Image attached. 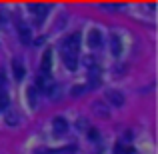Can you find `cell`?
<instances>
[{
    "label": "cell",
    "instance_id": "cell-1",
    "mask_svg": "<svg viewBox=\"0 0 158 154\" xmlns=\"http://www.w3.org/2000/svg\"><path fill=\"white\" fill-rule=\"evenodd\" d=\"M62 50L78 54V50H80V34H78V32H72L70 36H66L64 42H62Z\"/></svg>",
    "mask_w": 158,
    "mask_h": 154
},
{
    "label": "cell",
    "instance_id": "cell-2",
    "mask_svg": "<svg viewBox=\"0 0 158 154\" xmlns=\"http://www.w3.org/2000/svg\"><path fill=\"white\" fill-rule=\"evenodd\" d=\"M62 60H64V64H66L68 70H76L78 68V54L64 50V52H62Z\"/></svg>",
    "mask_w": 158,
    "mask_h": 154
},
{
    "label": "cell",
    "instance_id": "cell-3",
    "mask_svg": "<svg viewBox=\"0 0 158 154\" xmlns=\"http://www.w3.org/2000/svg\"><path fill=\"white\" fill-rule=\"evenodd\" d=\"M52 130H54V134L56 136H60V134H66V130H68V122H66L64 118H54L52 120Z\"/></svg>",
    "mask_w": 158,
    "mask_h": 154
},
{
    "label": "cell",
    "instance_id": "cell-4",
    "mask_svg": "<svg viewBox=\"0 0 158 154\" xmlns=\"http://www.w3.org/2000/svg\"><path fill=\"white\" fill-rule=\"evenodd\" d=\"M106 98H108V104H112V106H122L124 104V96H122V92H118V90H108Z\"/></svg>",
    "mask_w": 158,
    "mask_h": 154
},
{
    "label": "cell",
    "instance_id": "cell-5",
    "mask_svg": "<svg viewBox=\"0 0 158 154\" xmlns=\"http://www.w3.org/2000/svg\"><path fill=\"white\" fill-rule=\"evenodd\" d=\"M30 10L34 12L36 22H42V18L48 14V6H46V4H32V6H30Z\"/></svg>",
    "mask_w": 158,
    "mask_h": 154
},
{
    "label": "cell",
    "instance_id": "cell-6",
    "mask_svg": "<svg viewBox=\"0 0 158 154\" xmlns=\"http://www.w3.org/2000/svg\"><path fill=\"white\" fill-rule=\"evenodd\" d=\"M88 44H90V48H98L102 44V34H100V30H90L88 32Z\"/></svg>",
    "mask_w": 158,
    "mask_h": 154
},
{
    "label": "cell",
    "instance_id": "cell-7",
    "mask_svg": "<svg viewBox=\"0 0 158 154\" xmlns=\"http://www.w3.org/2000/svg\"><path fill=\"white\" fill-rule=\"evenodd\" d=\"M40 68H42V72H44V74H48V72H50V68H52V52H50V50H46V52H44V56H42V64H40Z\"/></svg>",
    "mask_w": 158,
    "mask_h": 154
},
{
    "label": "cell",
    "instance_id": "cell-8",
    "mask_svg": "<svg viewBox=\"0 0 158 154\" xmlns=\"http://www.w3.org/2000/svg\"><path fill=\"white\" fill-rule=\"evenodd\" d=\"M92 110L96 112V114L100 116V118H106V116H108V112H110V110H108V106H106V104L102 102V100L94 102V104H92Z\"/></svg>",
    "mask_w": 158,
    "mask_h": 154
},
{
    "label": "cell",
    "instance_id": "cell-9",
    "mask_svg": "<svg viewBox=\"0 0 158 154\" xmlns=\"http://www.w3.org/2000/svg\"><path fill=\"white\" fill-rule=\"evenodd\" d=\"M110 50L114 56H120V52H122V44H120V38L116 34L110 36Z\"/></svg>",
    "mask_w": 158,
    "mask_h": 154
},
{
    "label": "cell",
    "instance_id": "cell-10",
    "mask_svg": "<svg viewBox=\"0 0 158 154\" xmlns=\"http://www.w3.org/2000/svg\"><path fill=\"white\" fill-rule=\"evenodd\" d=\"M12 72H14L16 80H22L24 78V66H22L20 60H12Z\"/></svg>",
    "mask_w": 158,
    "mask_h": 154
},
{
    "label": "cell",
    "instance_id": "cell-11",
    "mask_svg": "<svg viewBox=\"0 0 158 154\" xmlns=\"http://www.w3.org/2000/svg\"><path fill=\"white\" fill-rule=\"evenodd\" d=\"M18 34H20V40H22L24 44H30V38H32V32L28 26H24V24H20L18 26Z\"/></svg>",
    "mask_w": 158,
    "mask_h": 154
},
{
    "label": "cell",
    "instance_id": "cell-12",
    "mask_svg": "<svg viewBox=\"0 0 158 154\" xmlns=\"http://www.w3.org/2000/svg\"><path fill=\"white\" fill-rule=\"evenodd\" d=\"M114 154H132V150L128 146H124V144H116V148H114Z\"/></svg>",
    "mask_w": 158,
    "mask_h": 154
},
{
    "label": "cell",
    "instance_id": "cell-13",
    "mask_svg": "<svg viewBox=\"0 0 158 154\" xmlns=\"http://www.w3.org/2000/svg\"><path fill=\"white\" fill-rule=\"evenodd\" d=\"M36 94H38V90H36V88L28 90V104H30V106H36Z\"/></svg>",
    "mask_w": 158,
    "mask_h": 154
},
{
    "label": "cell",
    "instance_id": "cell-14",
    "mask_svg": "<svg viewBox=\"0 0 158 154\" xmlns=\"http://www.w3.org/2000/svg\"><path fill=\"white\" fill-rule=\"evenodd\" d=\"M16 122H18L16 114H14V112H8V114H6V124H8V126H12V124H16Z\"/></svg>",
    "mask_w": 158,
    "mask_h": 154
},
{
    "label": "cell",
    "instance_id": "cell-15",
    "mask_svg": "<svg viewBox=\"0 0 158 154\" xmlns=\"http://www.w3.org/2000/svg\"><path fill=\"white\" fill-rule=\"evenodd\" d=\"M6 106H8V96L4 92H0V110H4Z\"/></svg>",
    "mask_w": 158,
    "mask_h": 154
},
{
    "label": "cell",
    "instance_id": "cell-16",
    "mask_svg": "<svg viewBox=\"0 0 158 154\" xmlns=\"http://www.w3.org/2000/svg\"><path fill=\"white\" fill-rule=\"evenodd\" d=\"M86 92V86H76L72 88V96H78V94H84Z\"/></svg>",
    "mask_w": 158,
    "mask_h": 154
},
{
    "label": "cell",
    "instance_id": "cell-17",
    "mask_svg": "<svg viewBox=\"0 0 158 154\" xmlns=\"http://www.w3.org/2000/svg\"><path fill=\"white\" fill-rule=\"evenodd\" d=\"M88 138L90 140H98V130H88Z\"/></svg>",
    "mask_w": 158,
    "mask_h": 154
},
{
    "label": "cell",
    "instance_id": "cell-18",
    "mask_svg": "<svg viewBox=\"0 0 158 154\" xmlns=\"http://www.w3.org/2000/svg\"><path fill=\"white\" fill-rule=\"evenodd\" d=\"M36 154H52V152H46V150H40V152H36Z\"/></svg>",
    "mask_w": 158,
    "mask_h": 154
}]
</instances>
